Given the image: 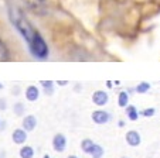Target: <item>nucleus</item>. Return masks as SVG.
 Returning a JSON list of instances; mask_svg holds the SVG:
<instances>
[{"instance_id":"aec40b11","label":"nucleus","mask_w":160,"mask_h":158,"mask_svg":"<svg viewBox=\"0 0 160 158\" xmlns=\"http://www.w3.org/2000/svg\"><path fill=\"white\" fill-rule=\"evenodd\" d=\"M67 84H68V81H58V82H57L58 86H65Z\"/></svg>"},{"instance_id":"5701e85b","label":"nucleus","mask_w":160,"mask_h":158,"mask_svg":"<svg viewBox=\"0 0 160 158\" xmlns=\"http://www.w3.org/2000/svg\"><path fill=\"white\" fill-rule=\"evenodd\" d=\"M0 89H3V85H2V84H0Z\"/></svg>"},{"instance_id":"f3484780","label":"nucleus","mask_w":160,"mask_h":158,"mask_svg":"<svg viewBox=\"0 0 160 158\" xmlns=\"http://www.w3.org/2000/svg\"><path fill=\"white\" fill-rule=\"evenodd\" d=\"M13 110H14V114H17V116H23V114H24V104L23 103H16L14 106H13Z\"/></svg>"},{"instance_id":"9b49d317","label":"nucleus","mask_w":160,"mask_h":158,"mask_svg":"<svg viewBox=\"0 0 160 158\" xmlns=\"http://www.w3.org/2000/svg\"><path fill=\"white\" fill-rule=\"evenodd\" d=\"M126 114H128V119L132 120V122H136V120L139 119V113H138V110H136L135 106H128Z\"/></svg>"},{"instance_id":"6ab92c4d","label":"nucleus","mask_w":160,"mask_h":158,"mask_svg":"<svg viewBox=\"0 0 160 158\" xmlns=\"http://www.w3.org/2000/svg\"><path fill=\"white\" fill-rule=\"evenodd\" d=\"M6 100L4 99H0V110H6Z\"/></svg>"},{"instance_id":"7ed1b4c3","label":"nucleus","mask_w":160,"mask_h":158,"mask_svg":"<svg viewBox=\"0 0 160 158\" xmlns=\"http://www.w3.org/2000/svg\"><path fill=\"white\" fill-rule=\"evenodd\" d=\"M108 100H109V96L105 90H97V92H94V95H92V102H94V104H97V106H105V104L108 103Z\"/></svg>"},{"instance_id":"423d86ee","label":"nucleus","mask_w":160,"mask_h":158,"mask_svg":"<svg viewBox=\"0 0 160 158\" xmlns=\"http://www.w3.org/2000/svg\"><path fill=\"white\" fill-rule=\"evenodd\" d=\"M126 143L129 144L130 147H138L140 143H142V138H140V134L135 130H130L126 133Z\"/></svg>"},{"instance_id":"ddd939ff","label":"nucleus","mask_w":160,"mask_h":158,"mask_svg":"<svg viewBox=\"0 0 160 158\" xmlns=\"http://www.w3.org/2000/svg\"><path fill=\"white\" fill-rule=\"evenodd\" d=\"M9 60V50H7L6 44L0 40V61H7Z\"/></svg>"},{"instance_id":"f8f14e48","label":"nucleus","mask_w":160,"mask_h":158,"mask_svg":"<svg viewBox=\"0 0 160 158\" xmlns=\"http://www.w3.org/2000/svg\"><path fill=\"white\" fill-rule=\"evenodd\" d=\"M118 104L121 108H128L129 104V95L126 92H121L118 96Z\"/></svg>"},{"instance_id":"f03ea898","label":"nucleus","mask_w":160,"mask_h":158,"mask_svg":"<svg viewBox=\"0 0 160 158\" xmlns=\"http://www.w3.org/2000/svg\"><path fill=\"white\" fill-rule=\"evenodd\" d=\"M65 147H67L65 136L61 134V133H57L54 136V138H52V148H54V151L62 152V151H65Z\"/></svg>"},{"instance_id":"f257e3e1","label":"nucleus","mask_w":160,"mask_h":158,"mask_svg":"<svg viewBox=\"0 0 160 158\" xmlns=\"http://www.w3.org/2000/svg\"><path fill=\"white\" fill-rule=\"evenodd\" d=\"M9 18H10V21H12V24L16 27V30L21 34V37L26 40V42H27L28 45H30L31 42L36 40V37L40 34L38 31L31 26L30 21L26 18L23 12H21L20 9H17V7H10L9 9Z\"/></svg>"},{"instance_id":"dca6fc26","label":"nucleus","mask_w":160,"mask_h":158,"mask_svg":"<svg viewBox=\"0 0 160 158\" xmlns=\"http://www.w3.org/2000/svg\"><path fill=\"white\" fill-rule=\"evenodd\" d=\"M149 89H150V84H149V82H140V84L138 85V88H136V92L138 93H146Z\"/></svg>"},{"instance_id":"39448f33","label":"nucleus","mask_w":160,"mask_h":158,"mask_svg":"<svg viewBox=\"0 0 160 158\" xmlns=\"http://www.w3.org/2000/svg\"><path fill=\"white\" fill-rule=\"evenodd\" d=\"M12 138H13V143L14 144H24L26 140H27V131L24 130V128H16L14 131H13L12 134Z\"/></svg>"},{"instance_id":"b1692460","label":"nucleus","mask_w":160,"mask_h":158,"mask_svg":"<svg viewBox=\"0 0 160 158\" xmlns=\"http://www.w3.org/2000/svg\"><path fill=\"white\" fill-rule=\"evenodd\" d=\"M122 158H128V157H122Z\"/></svg>"},{"instance_id":"a211bd4d","label":"nucleus","mask_w":160,"mask_h":158,"mask_svg":"<svg viewBox=\"0 0 160 158\" xmlns=\"http://www.w3.org/2000/svg\"><path fill=\"white\" fill-rule=\"evenodd\" d=\"M140 114L145 117H152L154 114V109H145V110L140 112Z\"/></svg>"},{"instance_id":"4468645a","label":"nucleus","mask_w":160,"mask_h":158,"mask_svg":"<svg viewBox=\"0 0 160 158\" xmlns=\"http://www.w3.org/2000/svg\"><path fill=\"white\" fill-rule=\"evenodd\" d=\"M103 152H105V150H103L99 144H95L94 148H92L91 155H92V158H102L103 157Z\"/></svg>"},{"instance_id":"412c9836","label":"nucleus","mask_w":160,"mask_h":158,"mask_svg":"<svg viewBox=\"0 0 160 158\" xmlns=\"http://www.w3.org/2000/svg\"><path fill=\"white\" fill-rule=\"evenodd\" d=\"M67 158H78V157H77V155H68Z\"/></svg>"},{"instance_id":"1a4fd4ad","label":"nucleus","mask_w":160,"mask_h":158,"mask_svg":"<svg viewBox=\"0 0 160 158\" xmlns=\"http://www.w3.org/2000/svg\"><path fill=\"white\" fill-rule=\"evenodd\" d=\"M94 146H95V143L91 140V138H85V140L81 141V148H82V151H84L85 154H91V152H92V148H94Z\"/></svg>"},{"instance_id":"0eeeda50","label":"nucleus","mask_w":160,"mask_h":158,"mask_svg":"<svg viewBox=\"0 0 160 158\" xmlns=\"http://www.w3.org/2000/svg\"><path fill=\"white\" fill-rule=\"evenodd\" d=\"M24 95L28 102H36L40 98V89L37 86H34V85H30V86H27Z\"/></svg>"},{"instance_id":"6e6552de","label":"nucleus","mask_w":160,"mask_h":158,"mask_svg":"<svg viewBox=\"0 0 160 158\" xmlns=\"http://www.w3.org/2000/svg\"><path fill=\"white\" fill-rule=\"evenodd\" d=\"M37 126V119L36 116H33V114H30V116H26L24 119H23V128H24L26 131H33L34 128H36Z\"/></svg>"},{"instance_id":"4be33fe9","label":"nucleus","mask_w":160,"mask_h":158,"mask_svg":"<svg viewBox=\"0 0 160 158\" xmlns=\"http://www.w3.org/2000/svg\"><path fill=\"white\" fill-rule=\"evenodd\" d=\"M42 158H51V157H50L48 154H45V155H44V157H42Z\"/></svg>"},{"instance_id":"2eb2a0df","label":"nucleus","mask_w":160,"mask_h":158,"mask_svg":"<svg viewBox=\"0 0 160 158\" xmlns=\"http://www.w3.org/2000/svg\"><path fill=\"white\" fill-rule=\"evenodd\" d=\"M41 86L44 88V92L47 93V95H52V92H54V84H52L51 81H41Z\"/></svg>"},{"instance_id":"20e7f679","label":"nucleus","mask_w":160,"mask_h":158,"mask_svg":"<svg viewBox=\"0 0 160 158\" xmlns=\"http://www.w3.org/2000/svg\"><path fill=\"white\" fill-rule=\"evenodd\" d=\"M109 119H111V114L105 110H95L92 113V120L97 124H105L109 122Z\"/></svg>"},{"instance_id":"9d476101","label":"nucleus","mask_w":160,"mask_h":158,"mask_svg":"<svg viewBox=\"0 0 160 158\" xmlns=\"http://www.w3.org/2000/svg\"><path fill=\"white\" fill-rule=\"evenodd\" d=\"M20 158H33L34 157V148L30 146H23L20 148Z\"/></svg>"}]
</instances>
